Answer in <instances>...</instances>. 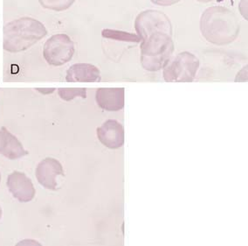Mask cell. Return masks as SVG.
<instances>
[{
  "label": "cell",
  "instance_id": "cell-15",
  "mask_svg": "<svg viewBox=\"0 0 248 246\" xmlns=\"http://www.w3.org/2000/svg\"><path fill=\"white\" fill-rule=\"evenodd\" d=\"M76 0H39L40 5L46 9L62 12L68 9Z\"/></svg>",
  "mask_w": 248,
  "mask_h": 246
},
{
  "label": "cell",
  "instance_id": "cell-11",
  "mask_svg": "<svg viewBox=\"0 0 248 246\" xmlns=\"http://www.w3.org/2000/svg\"><path fill=\"white\" fill-rule=\"evenodd\" d=\"M102 80L97 67L89 63L74 64L67 69L66 81L68 82H98Z\"/></svg>",
  "mask_w": 248,
  "mask_h": 246
},
{
  "label": "cell",
  "instance_id": "cell-10",
  "mask_svg": "<svg viewBox=\"0 0 248 246\" xmlns=\"http://www.w3.org/2000/svg\"><path fill=\"white\" fill-rule=\"evenodd\" d=\"M98 106L108 112H119L125 104L124 88H100L96 90Z\"/></svg>",
  "mask_w": 248,
  "mask_h": 246
},
{
  "label": "cell",
  "instance_id": "cell-5",
  "mask_svg": "<svg viewBox=\"0 0 248 246\" xmlns=\"http://www.w3.org/2000/svg\"><path fill=\"white\" fill-rule=\"evenodd\" d=\"M75 54V44L69 36L55 34L45 43L43 56L46 63L60 67L71 61Z\"/></svg>",
  "mask_w": 248,
  "mask_h": 246
},
{
  "label": "cell",
  "instance_id": "cell-12",
  "mask_svg": "<svg viewBox=\"0 0 248 246\" xmlns=\"http://www.w3.org/2000/svg\"><path fill=\"white\" fill-rule=\"evenodd\" d=\"M5 131L7 136V141L5 149L1 154L9 160H17L27 155L28 152L23 148L22 144L18 141V139L12 134L9 131H7V129Z\"/></svg>",
  "mask_w": 248,
  "mask_h": 246
},
{
  "label": "cell",
  "instance_id": "cell-19",
  "mask_svg": "<svg viewBox=\"0 0 248 246\" xmlns=\"http://www.w3.org/2000/svg\"><path fill=\"white\" fill-rule=\"evenodd\" d=\"M197 1H199L200 3H209V2H213L214 0H197Z\"/></svg>",
  "mask_w": 248,
  "mask_h": 246
},
{
  "label": "cell",
  "instance_id": "cell-3",
  "mask_svg": "<svg viewBox=\"0 0 248 246\" xmlns=\"http://www.w3.org/2000/svg\"><path fill=\"white\" fill-rule=\"evenodd\" d=\"M172 35L154 33L141 42V64L149 72H157L165 67L174 52Z\"/></svg>",
  "mask_w": 248,
  "mask_h": 246
},
{
  "label": "cell",
  "instance_id": "cell-16",
  "mask_svg": "<svg viewBox=\"0 0 248 246\" xmlns=\"http://www.w3.org/2000/svg\"><path fill=\"white\" fill-rule=\"evenodd\" d=\"M6 128L2 127L0 130V154L3 152L6 146V141H7V136H6Z\"/></svg>",
  "mask_w": 248,
  "mask_h": 246
},
{
  "label": "cell",
  "instance_id": "cell-13",
  "mask_svg": "<svg viewBox=\"0 0 248 246\" xmlns=\"http://www.w3.org/2000/svg\"><path fill=\"white\" fill-rule=\"evenodd\" d=\"M102 37L111 40H120L124 42H133V43H140L142 39L135 33H126V32L114 30V29H104L102 32Z\"/></svg>",
  "mask_w": 248,
  "mask_h": 246
},
{
  "label": "cell",
  "instance_id": "cell-7",
  "mask_svg": "<svg viewBox=\"0 0 248 246\" xmlns=\"http://www.w3.org/2000/svg\"><path fill=\"white\" fill-rule=\"evenodd\" d=\"M64 175L61 162L53 158H46L40 161L35 170V176L39 183L48 190L57 189V177Z\"/></svg>",
  "mask_w": 248,
  "mask_h": 246
},
{
  "label": "cell",
  "instance_id": "cell-8",
  "mask_svg": "<svg viewBox=\"0 0 248 246\" xmlns=\"http://www.w3.org/2000/svg\"><path fill=\"white\" fill-rule=\"evenodd\" d=\"M96 131L99 141L108 149H119L124 145V128L118 121L108 119L103 123Z\"/></svg>",
  "mask_w": 248,
  "mask_h": 246
},
{
  "label": "cell",
  "instance_id": "cell-14",
  "mask_svg": "<svg viewBox=\"0 0 248 246\" xmlns=\"http://www.w3.org/2000/svg\"><path fill=\"white\" fill-rule=\"evenodd\" d=\"M59 97L64 101H72L76 98H87V89L85 88H60Z\"/></svg>",
  "mask_w": 248,
  "mask_h": 246
},
{
  "label": "cell",
  "instance_id": "cell-18",
  "mask_svg": "<svg viewBox=\"0 0 248 246\" xmlns=\"http://www.w3.org/2000/svg\"><path fill=\"white\" fill-rule=\"evenodd\" d=\"M37 91H40V93L43 95L52 94L53 91H55L54 88H37L36 89Z\"/></svg>",
  "mask_w": 248,
  "mask_h": 246
},
{
  "label": "cell",
  "instance_id": "cell-21",
  "mask_svg": "<svg viewBox=\"0 0 248 246\" xmlns=\"http://www.w3.org/2000/svg\"><path fill=\"white\" fill-rule=\"evenodd\" d=\"M0 181H1V175H0Z\"/></svg>",
  "mask_w": 248,
  "mask_h": 246
},
{
  "label": "cell",
  "instance_id": "cell-6",
  "mask_svg": "<svg viewBox=\"0 0 248 246\" xmlns=\"http://www.w3.org/2000/svg\"><path fill=\"white\" fill-rule=\"evenodd\" d=\"M135 29L142 40L158 32L172 35V25L170 18L156 10H147L139 14L135 20Z\"/></svg>",
  "mask_w": 248,
  "mask_h": 246
},
{
  "label": "cell",
  "instance_id": "cell-2",
  "mask_svg": "<svg viewBox=\"0 0 248 246\" xmlns=\"http://www.w3.org/2000/svg\"><path fill=\"white\" fill-rule=\"evenodd\" d=\"M47 34L44 25L35 18H18L4 27V49L18 53L28 49Z\"/></svg>",
  "mask_w": 248,
  "mask_h": 246
},
{
  "label": "cell",
  "instance_id": "cell-20",
  "mask_svg": "<svg viewBox=\"0 0 248 246\" xmlns=\"http://www.w3.org/2000/svg\"><path fill=\"white\" fill-rule=\"evenodd\" d=\"M1 217H2V209L0 207V219H1Z\"/></svg>",
  "mask_w": 248,
  "mask_h": 246
},
{
  "label": "cell",
  "instance_id": "cell-4",
  "mask_svg": "<svg viewBox=\"0 0 248 246\" xmlns=\"http://www.w3.org/2000/svg\"><path fill=\"white\" fill-rule=\"evenodd\" d=\"M200 68V60L190 52H182L169 61L163 76L168 82H191Z\"/></svg>",
  "mask_w": 248,
  "mask_h": 246
},
{
  "label": "cell",
  "instance_id": "cell-17",
  "mask_svg": "<svg viewBox=\"0 0 248 246\" xmlns=\"http://www.w3.org/2000/svg\"><path fill=\"white\" fill-rule=\"evenodd\" d=\"M153 4L159 6H170L178 3L180 0H151Z\"/></svg>",
  "mask_w": 248,
  "mask_h": 246
},
{
  "label": "cell",
  "instance_id": "cell-9",
  "mask_svg": "<svg viewBox=\"0 0 248 246\" xmlns=\"http://www.w3.org/2000/svg\"><path fill=\"white\" fill-rule=\"evenodd\" d=\"M7 187L14 198L20 202L31 201L35 197V188L31 179L21 172L15 171L8 176Z\"/></svg>",
  "mask_w": 248,
  "mask_h": 246
},
{
  "label": "cell",
  "instance_id": "cell-1",
  "mask_svg": "<svg viewBox=\"0 0 248 246\" xmlns=\"http://www.w3.org/2000/svg\"><path fill=\"white\" fill-rule=\"evenodd\" d=\"M200 31L210 43L217 46L228 45L239 35V19L228 8L213 6L202 14Z\"/></svg>",
  "mask_w": 248,
  "mask_h": 246
}]
</instances>
